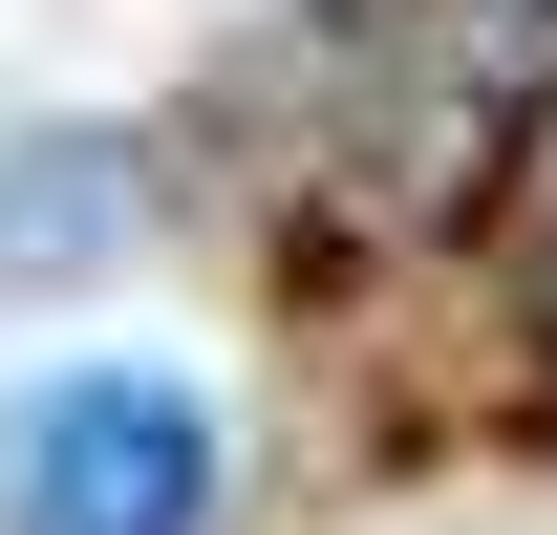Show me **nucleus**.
<instances>
[{
  "label": "nucleus",
  "instance_id": "1",
  "mask_svg": "<svg viewBox=\"0 0 557 535\" xmlns=\"http://www.w3.org/2000/svg\"><path fill=\"white\" fill-rule=\"evenodd\" d=\"M236 450L172 364H44L0 386V535H214Z\"/></svg>",
  "mask_w": 557,
  "mask_h": 535
}]
</instances>
